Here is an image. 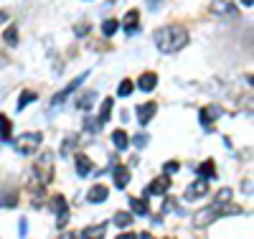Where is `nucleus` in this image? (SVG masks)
Instances as JSON below:
<instances>
[{
	"instance_id": "f257e3e1",
	"label": "nucleus",
	"mask_w": 254,
	"mask_h": 239,
	"mask_svg": "<svg viewBox=\"0 0 254 239\" xmlns=\"http://www.w3.org/2000/svg\"><path fill=\"white\" fill-rule=\"evenodd\" d=\"M155 46L163 54H176L188 46V31L183 26H163L155 31Z\"/></svg>"
},
{
	"instance_id": "f03ea898",
	"label": "nucleus",
	"mask_w": 254,
	"mask_h": 239,
	"mask_svg": "<svg viewBox=\"0 0 254 239\" xmlns=\"http://www.w3.org/2000/svg\"><path fill=\"white\" fill-rule=\"evenodd\" d=\"M51 181H54V153H51V150H44V153L36 158L33 168H31L28 188L31 191L33 188H46Z\"/></svg>"
},
{
	"instance_id": "7ed1b4c3",
	"label": "nucleus",
	"mask_w": 254,
	"mask_h": 239,
	"mask_svg": "<svg viewBox=\"0 0 254 239\" xmlns=\"http://www.w3.org/2000/svg\"><path fill=\"white\" fill-rule=\"evenodd\" d=\"M41 143H44V135L38 133V130H31V133H23L20 138L13 140L15 150L20 156H33L36 150H41Z\"/></svg>"
},
{
	"instance_id": "20e7f679",
	"label": "nucleus",
	"mask_w": 254,
	"mask_h": 239,
	"mask_svg": "<svg viewBox=\"0 0 254 239\" xmlns=\"http://www.w3.org/2000/svg\"><path fill=\"white\" fill-rule=\"evenodd\" d=\"M219 216H221V206H216V204H211V206H206V209H198V211L193 214V227H196V229H206V227L214 224Z\"/></svg>"
},
{
	"instance_id": "39448f33",
	"label": "nucleus",
	"mask_w": 254,
	"mask_h": 239,
	"mask_svg": "<svg viewBox=\"0 0 254 239\" xmlns=\"http://www.w3.org/2000/svg\"><path fill=\"white\" fill-rule=\"evenodd\" d=\"M168 191H171V176L163 173V176H158V178H153L150 183H147L145 196H165Z\"/></svg>"
},
{
	"instance_id": "423d86ee",
	"label": "nucleus",
	"mask_w": 254,
	"mask_h": 239,
	"mask_svg": "<svg viewBox=\"0 0 254 239\" xmlns=\"http://www.w3.org/2000/svg\"><path fill=\"white\" fill-rule=\"evenodd\" d=\"M87 77H89V72H87V74H79L76 79H71V81H69L66 86H64V89H61L59 94H54V99H51V104H54V107H59V104H61L64 99H66V97H69V94H74V92L79 89V86L84 84V79H87Z\"/></svg>"
},
{
	"instance_id": "0eeeda50",
	"label": "nucleus",
	"mask_w": 254,
	"mask_h": 239,
	"mask_svg": "<svg viewBox=\"0 0 254 239\" xmlns=\"http://www.w3.org/2000/svg\"><path fill=\"white\" fill-rule=\"evenodd\" d=\"M208 181L206 178H198V181H193L188 188H186V193H183V199L186 201H196V199H203V196H208Z\"/></svg>"
},
{
	"instance_id": "6e6552de",
	"label": "nucleus",
	"mask_w": 254,
	"mask_h": 239,
	"mask_svg": "<svg viewBox=\"0 0 254 239\" xmlns=\"http://www.w3.org/2000/svg\"><path fill=\"white\" fill-rule=\"evenodd\" d=\"M51 206H54V211H56V227L59 229H64V224L69 222V206H66V199L64 196H54V201H51Z\"/></svg>"
},
{
	"instance_id": "1a4fd4ad",
	"label": "nucleus",
	"mask_w": 254,
	"mask_h": 239,
	"mask_svg": "<svg viewBox=\"0 0 254 239\" xmlns=\"http://www.w3.org/2000/svg\"><path fill=\"white\" fill-rule=\"evenodd\" d=\"M155 110H158L155 102H145V104L137 107V122H140V127H147V122L155 117Z\"/></svg>"
},
{
	"instance_id": "9d476101",
	"label": "nucleus",
	"mask_w": 254,
	"mask_h": 239,
	"mask_svg": "<svg viewBox=\"0 0 254 239\" xmlns=\"http://www.w3.org/2000/svg\"><path fill=\"white\" fill-rule=\"evenodd\" d=\"M155 86H158V74H155V72L140 74V79H137V89H140V92H153Z\"/></svg>"
},
{
	"instance_id": "9b49d317",
	"label": "nucleus",
	"mask_w": 254,
	"mask_h": 239,
	"mask_svg": "<svg viewBox=\"0 0 254 239\" xmlns=\"http://www.w3.org/2000/svg\"><path fill=\"white\" fill-rule=\"evenodd\" d=\"M219 117H221V110H219L216 104H211V107H203V110H201V115H198V120H201V125H203V127L214 125V122H216Z\"/></svg>"
},
{
	"instance_id": "f8f14e48",
	"label": "nucleus",
	"mask_w": 254,
	"mask_h": 239,
	"mask_svg": "<svg viewBox=\"0 0 254 239\" xmlns=\"http://www.w3.org/2000/svg\"><path fill=\"white\" fill-rule=\"evenodd\" d=\"M107 196H110L107 186H99V183L87 191V201H89V204H102V201H107Z\"/></svg>"
},
{
	"instance_id": "ddd939ff",
	"label": "nucleus",
	"mask_w": 254,
	"mask_h": 239,
	"mask_svg": "<svg viewBox=\"0 0 254 239\" xmlns=\"http://www.w3.org/2000/svg\"><path fill=\"white\" fill-rule=\"evenodd\" d=\"M140 31V13L137 10H130L125 15V33L127 36H132V33H137Z\"/></svg>"
},
{
	"instance_id": "4468645a",
	"label": "nucleus",
	"mask_w": 254,
	"mask_h": 239,
	"mask_svg": "<svg viewBox=\"0 0 254 239\" xmlns=\"http://www.w3.org/2000/svg\"><path fill=\"white\" fill-rule=\"evenodd\" d=\"M76 173H79L81 178L92 176V173H94V163H92L87 156H76Z\"/></svg>"
},
{
	"instance_id": "2eb2a0df",
	"label": "nucleus",
	"mask_w": 254,
	"mask_h": 239,
	"mask_svg": "<svg viewBox=\"0 0 254 239\" xmlns=\"http://www.w3.org/2000/svg\"><path fill=\"white\" fill-rule=\"evenodd\" d=\"M127 183H130V170H127L125 165H117L115 168V186L117 188H127Z\"/></svg>"
},
{
	"instance_id": "dca6fc26",
	"label": "nucleus",
	"mask_w": 254,
	"mask_h": 239,
	"mask_svg": "<svg viewBox=\"0 0 254 239\" xmlns=\"http://www.w3.org/2000/svg\"><path fill=\"white\" fill-rule=\"evenodd\" d=\"M112 107H115V102H112L110 97L102 102V107H99V120H97L99 125H104V122H107V120L112 117Z\"/></svg>"
},
{
	"instance_id": "f3484780",
	"label": "nucleus",
	"mask_w": 254,
	"mask_h": 239,
	"mask_svg": "<svg viewBox=\"0 0 254 239\" xmlns=\"http://www.w3.org/2000/svg\"><path fill=\"white\" fill-rule=\"evenodd\" d=\"M198 173H201V178H216V163L214 160H203L201 165H198Z\"/></svg>"
},
{
	"instance_id": "a211bd4d",
	"label": "nucleus",
	"mask_w": 254,
	"mask_h": 239,
	"mask_svg": "<svg viewBox=\"0 0 254 239\" xmlns=\"http://www.w3.org/2000/svg\"><path fill=\"white\" fill-rule=\"evenodd\" d=\"M112 143H115L117 150H127V145H130V138H127L125 130H115V133H112Z\"/></svg>"
},
{
	"instance_id": "6ab92c4d",
	"label": "nucleus",
	"mask_w": 254,
	"mask_h": 239,
	"mask_svg": "<svg viewBox=\"0 0 254 239\" xmlns=\"http://www.w3.org/2000/svg\"><path fill=\"white\" fill-rule=\"evenodd\" d=\"M115 227H120V229H127L132 224V214H127V211H120V214H115Z\"/></svg>"
},
{
	"instance_id": "aec40b11",
	"label": "nucleus",
	"mask_w": 254,
	"mask_h": 239,
	"mask_svg": "<svg viewBox=\"0 0 254 239\" xmlns=\"http://www.w3.org/2000/svg\"><path fill=\"white\" fill-rule=\"evenodd\" d=\"M130 209H132L137 216H145L147 211H150V209H147V204H145L142 199H137V196H130Z\"/></svg>"
},
{
	"instance_id": "412c9836",
	"label": "nucleus",
	"mask_w": 254,
	"mask_h": 239,
	"mask_svg": "<svg viewBox=\"0 0 254 239\" xmlns=\"http://www.w3.org/2000/svg\"><path fill=\"white\" fill-rule=\"evenodd\" d=\"M10 130H13V125H10V120L5 117V115H0V140H10Z\"/></svg>"
},
{
	"instance_id": "4be33fe9",
	"label": "nucleus",
	"mask_w": 254,
	"mask_h": 239,
	"mask_svg": "<svg viewBox=\"0 0 254 239\" xmlns=\"http://www.w3.org/2000/svg\"><path fill=\"white\" fill-rule=\"evenodd\" d=\"M132 92H135V84L130 79H122L120 86H117V97H130Z\"/></svg>"
},
{
	"instance_id": "5701e85b",
	"label": "nucleus",
	"mask_w": 254,
	"mask_h": 239,
	"mask_svg": "<svg viewBox=\"0 0 254 239\" xmlns=\"http://www.w3.org/2000/svg\"><path fill=\"white\" fill-rule=\"evenodd\" d=\"M104 232H107V224H97V227H87V229H81V237H102Z\"/></svg>"
},
{
	"instance_id": "b1692460",
	"label": "nucleus",
	"mask_w": 254,
	"mask_h": 239,
	"mask_svg": "<svg viewBox=\"0 0 254 239\" xmlns=\"http://www.w3.org/2000/svg\"><path fill=\"white\" fill-rule=\"evenodd\" d=\"M117 28H120V23H117L115 18H107V20L102 23V33L107 36V38H110V36H115V31H117Z\"/></svg>"
},
{
	"instance_id": "393cba45",
	"label": "nucleus",
	"mask_w": 254,
	"mask_h": 239,
	"mask_svg": "<svg viewBox=\"0 0 254 239\" xmlns=\"http://www.w3.org/2000/svg\"><path fill=\"white\" fill-rule=\"evenodd\" d=\"M231 196H234V191H229V188H221L216 196H214V204L216 206H221V204H229L231 201Z\"/></svg>"
},
{
	"instance_id": "a878e982",
	"label": "nucleus",
	"mask_w": 254,
	"mask_h": 239,
	"mask_svg": "<svg viewBox=\"0 0 254 239\" xmlns=\"http://www.w3.org/2000/svg\"><path fill=\"white\" fill-rule=\"evenodd\" d=\"M36 92H23V94H20L18 97V110H26V104H31V102H36Z\"/></svg>"
},
{
	"instance_id": "bb28decb",
	"label": "nucleus",
	"mask_w": 254,
	"mask_h": 239,
	"mask_svg": "<svg viewBox=\"0 0 254 239\" xmlns=\"http://www.w3.org/2000/svg\"><path fill=\"white\" fill-rule=\"evenodd\" d=\"M3 38H5V43H8V46H18V28H15V26L5 28Z\"/></svg>"
},
{
	"instance_id": "cd10ccee",
	"label": "nucleus",
	"mask_w": 254,
	"mask_h": 239,
	"mask_svg": "<svg viewBox=\"0 0 254 239\" xmlns=\"http://www.w3.org/2000/svg\"><path fill=\"white\" fill-rule=\"evenodd\" d=\"M92 102H94V92H89V94L79 97V99H76V110H89Z\"/></svg>"
},
{
	"instance_id": "c85d7f7f",
	"label": "nucleus",
	"mask_w": 254,
	"mask_h": 239,
	"mask_svg": "<svg viewBox=\"0 0 254 239\" xmlns=\"http://www.w3.org/2000/svg\"><path fill=\"white\" fill-rule=\"evenodd\" d=\"M231 8H234V5L224 3V0H216V3H214V10H219V13H226V10H231Z\"/></svg>"
},
{
	"instance_id": "c756f323",
	"label": "nucleus",
	"mask_w": 254,
	"mask_h": 239,
	"mask_svg": "<svg viewBox=\"0 0 254 239\" xmlns=\"http://www.w3.org/2000/svg\"><path fill=\"white\" fill-rule=\"evenodd\" d=\"M178 168H181V163H178V160H171V163H165V168H163V170L168 173V176H171V173H176Z\"/></svg>"
},
{
	"instance_id": "7c9ffc66",
	"label": "nucleus",
	"mask_w": 254,
	"mask_h": 239,
	"mask_svg": "<svg viewBox=\"0 0 254 239\" xmlns=\"http://www.w3.org/2000/svg\"><path fill=\"white\" fill-rule=\"evenodd\" d=\"M84 33H89V23H87V26H84V23L76 26V36H84Z\"/></svg>"
},
{
	"instance_id": "2f4dec72",
	"label": "nucleus",
	"mask_w": 254,
	"mask_h": 239,
	"mask_svg": "<svg viewBox=\"0 0 254 239\" xmlns=\"http://www.w3.org/2000/svg\"><path fill=\"white\" fill-rule=\"evenodd\" d=\"M18 234H20V237L28 234V222H26V219H20V232H18Z\"/></svg>"
},
{
	"instance_id": "473e14b6",
	"label": "nucleus",
	"mask_w": 254,
	"mask_h": 239,
	"mask_svg": "<svg viewBox=\"0 0 254 239\" xmlns=\"http://www.w3.org/2000/svg\"><path fill=\"white\" fill-rule=\"evenodd\" d=\"M135 145H137V148H145V145H147V138H145V135H137V138H135Z\"/></svg>"
},
{
	"instance_id": "72a5a7b5",
	"label": "nucleus",
	"mask_w": 254,
	"mask_h": 239,
	"mask_svg": "<svg viewBox=\"0 0 254 239\" xmlns=\"http://www.w3.org/2000/svg\"><path fill=\"white\" fill-rule=\"evenodd\" d=\"M158 3H160V0H147V8H150V10H158Z\"/></svg>"
},
{
	"instance_id": "f704fd0d",
	"label": "nucleus",
	"mask_w": 254,
	"mask_h": 239,
	"mask_svg": "<svg viewBox=\"0 0 254 239\" xmlns=\"http://www.w3.org/2000/svg\"><path fill=\"white\" fill-rule=\"evenodd\" d=\"M5 20H8V13H5V10H0V23H5Z\"/></svg>"
},
{
	"instance_id": "c9c22d12",
	"label": "nucleus",
	"mask_w": 254,
	"mask_h": 239,
	"mask_svg": "<svg viewBox=\"0 0 254 239\" xmlns=\"http://www.w3.org/2000/svg\"><path fill=\"white\" fill-rule=\"evenodd\" d=\"M242 3H244L247 8H252V3H254V0H242Z\"/></svg>"
}]
</instances>
